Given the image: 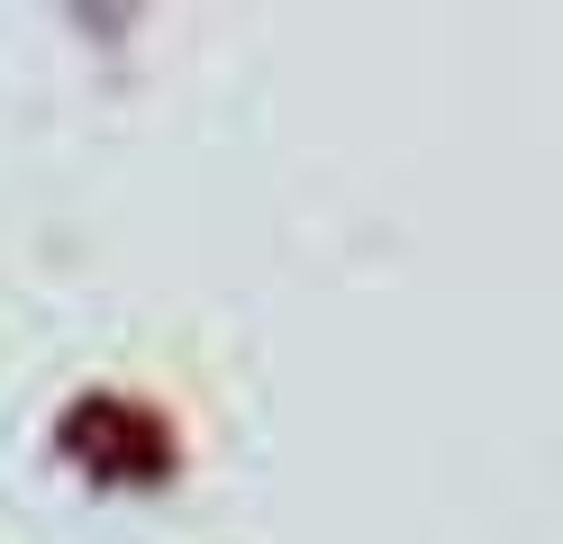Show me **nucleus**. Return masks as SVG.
Masks as SVG:
<instances>
[]
</instances>
